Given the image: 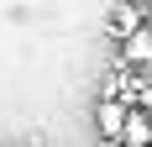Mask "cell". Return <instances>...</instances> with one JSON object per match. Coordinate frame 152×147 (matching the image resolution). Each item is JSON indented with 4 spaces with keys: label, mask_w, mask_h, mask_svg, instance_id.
Here are the masks:
<instances>
[{
    "label": "cell",
    "mask_w": 152,
    "mask_h": 147,
    "mask_svg": "<svg viewBox=\"0 0 152 147\" xmlns=\"http://www.w3.org/2000/svg\"><path fill=\"white\" fill-rule=\"evenodd\" d=\"M100 147H126V142H121V137H100Z\"/></svg>",
    "instance_id": "277c9868"
},
{
    "label": "cell",
    "mask_w": 152,
    "mask_h": 147,
    "mask_svg": "<svg viewBox=\"0 0 152 147\" xmlns=\"http://www.w3.org/2000/svg\"><path fill=\"white\" fill-rule=\"evenodd\" d=\"M126 116H131V100H121V95H100L94 100V132L100 137H121Z\"/></svg>",
    "instance_id": "6da1fadb"
},
{
    "label": "cell",
    "mask_w": 152,
    "mask_h": 147,
    "mask_svg": "<svg viewBox=\"0 0 152 147\" xmlns=\"http://www.w3.org/2000/svg\"><path fill=\"white\" fill-rule=\"evenodd\" d=\"M137 5H142V11H147V16H152V0H137Z\"/></svg>",
    "instance_id": "5b68a950"
},
{
    "label": "cell",
    "mask_w": 152,
    "mask_h": 147,
    "mask_svg": "<svg viewBox=\"0 0 152 147\" xmlns=\"http://www.w3.org/2000/svg\"><path fill=\"white\" fill-rule=\"evenodd\" d=\"M147 21H152V16L142 11L137 0H121V5H115V11L105 16V32H110V37H115V42H126V37H131V32H137V26H147Z\"/></svg>",
    "instance_id": "7a4b0ae2"
},
{
    "label": "cell",
    "mask_w": 152,
    "mask_h": 147,
    "mask_svg": "<svg viewBox=\"0 0 152 147\" xmlns=\"http://www.w3.org/2000/svg\"><path fill=\"white\" fill-rule=\"evenodd\" d=\"M121 58L131 63V68H152V21H147V26H137V32L121 42Z\"/></svg>",
    "instance_id": "3957f363"
}]
</instances>
